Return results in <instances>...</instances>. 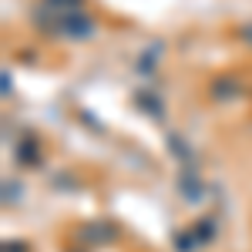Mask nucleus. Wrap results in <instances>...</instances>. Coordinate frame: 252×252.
Returning <instances> with one entry per match:
<instances>
[{"instance_id":"f257e3e1","label":"nucleus","mask_w":252,"mask_h":252,"mask_svg":"<svg viewBox=\"0 0 252 252\" xmlns=\"http://www.w3.org/2000/svg\"><path fill=\"white\" fill-rule=\"evenodd\" d=\"M34 27L64 40H88L97 31L84 0H40L34 7Z\"/></svg>"},{"instance_id":"f03ea898","label":"nucleus","mask_w":252,"mask_h":252,"mask_svg":"<svg viewBox=\"0 0 252 252\" xmlns=\"http://www.w3.org/2000/svg\"><path fill=\"white\" fill-rule=\"evenodd\" d=\"M239 91H242V84L235 78H215L212 84H209L212 101H232V97H239Z\"/></svg>"},{"instance_id":"7ed1b4c3","label":"nucleus","mask_w":252,"mask_h":252,"mask_svg":"<svg viewBox=\"0 0 252 252\" xmlns=\"http://www.w3.org/2000/svg\"><path fill=\"white\" fill-rule=\"evenodd\" d=\"M91 225H94V229H81V235H84V239H94V242H111V239L118 235V229H115V225H108V222H91Z\"/></svg>"},{"instance_id":"20e7f679","label":"nucleus","mask_w":252,"mask_h":252,"mask_svg":"<svg viewBox=\"0 0 252 252\" xmlns=\"http://www.w3.org/2000/svg\"><path fill=\"white\" fill-rule=\"evenodd\" d=\"M242 40H249V44H252V27H242Z\"/></svg>"}]
</instances>
